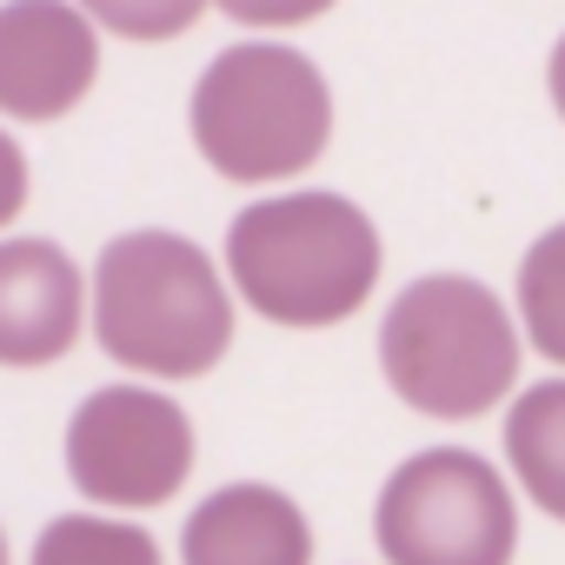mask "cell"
<instances>
[{
    "label": "cell",
    "instance_id": "obj_7",
    "mask_svg": "<svg viewBox=\"0 0 565 565\" xmlns=\"http://www.w3.org/2000/svg\"><path fill=\"white\" fill-rule=\"evenodd\" d=\"M100 81V34L74 0H8L0 8V114L61 120Z\"/></svg>",
    "mask_w": 565,
    "mask_h": 565
},
{
    "label": "cell",
    "instance_id": "obj_12",
    "mask_svg": "<svg viewBox=\"0 0 565 565\" xmlns=\"http://www.w3.org/2000/svg\"><path fill=\"white\" fill-rule=\"evenodd\" d=\"M519 327L539 360L565 366V220L545 226L519 259Z\"/></svg>",
    "mask_w": 565,
    "mask_h": 565
},
{
    "label": "cell",
    "instance_id": "obj_13",
    "mask_svg": "<svg viewBox=\"0 0 565 565\" xmlns=\"http://www.w3.org/2000/svg\"><path fill=\"white\" fill-rule=\"evenodd\" d=\"M74 8L94 21V34H120V41H180L200 28V14L213 0H74Z\"/></svg>",
    "mask_w": 565,
    "mask_h": 565
},
{
    "label": "cell",
    "instance_id": "obj_8",
    "mask_svg": "<svg viewBox=\"0 0 565 565\" xmlns=\"http://www.w3.org/2000/svg\"><path fill=\"white\" fill-rule=\"evenodd\" d=\"M87 327V287L67 246L28 233L0 239V366H54Z\"/></svg>",
    "mask_w": 565,
    "mask_h": 565
},
{
    "label": "cell",
    "instance_id": "obj_9",
    "mask_svg": "<svg viewBox=\"0 0 565 565\" xmlns=\"http://www.w3.org/2000/svg\"><path fill=\"white\" fill-rule=\"evenodd\" d=\"M180 565H313V525L279 486L239 479L186 512Z\"/></svg>",
    "mask_w": 565,
    "mask_h": 565
},
{
    "label": "cell",
    "instance_id": "obj_5",
    "mask_svg": "<svg viewBox=\"0 0 565 565\" xmlns=\"http://www.w3.org/2000/svg\"><path fill=\"white\" fill-rule=\"evenodd\" d=\"M373 539L386 565H512L519 505L492 459L426 446L380 486Z\"/></svg>",
    "mask_w": 565,
    "mask_h": 565
},
{
    "label": "cell",
    "instance_id": "obj_3",
    "mask_svg": "<svg viewBox=\"0 0 565 565\" xmlns=\"http://www.w3.org/2000/svg\"><path fill=\"white\" fill-rule=\"evenodd\" d=\"M193 147L220 180L266 186L307 173L333 140L327 74L279 41H239L193 81Z\"/></svg>",
    "mask_w": 565,
    "mask_h": 565
},
{
    "label": "cell",
    "instance_id": "obj_6",
    "mask_svg": "<svg viewBox=\"0 0 565 565\" xmlns=\"http://www.w3.org/2000/svg\"><path fill=\"white\" fill-rule=\"evenodd\" d=\"M193 472V419L153 386H100L67 419V479L94 505H167Z\"/></svg>",
    "mask_w": 565,
    "mask_h": 565
},
{
    "label": "cell",
    "instance_id": "obj_10",
    "mask_svg": "<svg viewBox=\"0 0 565 565\" xmlns=\"http://www.w3.org/2000/svg\"><path fill=\"white\" fill-rule=\"evenodd\" d=\"M505 459L525 499L565 525V380H539L505 413Z\"/></svg>",
    "mask_w": 565,
    "mask_h": 565
},
{
    "label": "cell",
    "instance_id": "obj_1",
    "mask_svg": "<svg viewBox=\"0 0 565 565\" xmlns=\"http://www.w3.org/2000/svg\"><path fill=\"white\" fill-rule=\"evenodd\" d=\"M94 340L147 380H200L233 347V294L213 253L186 233L140 226L94 259Z\"/></svg>",
    "mask_w": 565,
    "mask_h": 565
},
{
    "label": "cell",
    "instance_id": "obj_2",
    "mask_svg": "<svg viewBox=\"0 0 565 565\" xmlns=\"http://www.w3.org/2000/svg\"><path fill=\"white\" fill-rule=\"evenodd\" d=\"M380 226L347 193H279L253 200L226 226V273L239 300L273 327H340L380 287Z\"/></svg>",
    "mask_w": 565,
    "mask_h": 565
},
{
    "label": "cell",
    "instance_id": "obj_11",
    "mask_svg": "<svg viewBox=\"0 0 565 565\" xmlns=\"http://www.w3.org/2000/svg\"><path fill=\"white\" fill-rule=\"evenodd\" d=\"M34 565H160V539L107 512H61L41 525Z\"/></svg>",
    "mask_w": 565,
    "mask_h": 565
},
{
    "label": "cell",
    "instance_id": "obj_14",
    "mask_svg": "<svg viewBox=\"0 0 565 565\" xmlns=\"http://www.w3.org/2000/svg\"><path fill=\"white\" fill-rule=\"evenodd\" d=\"M213 8L226 21H239V28H307V21H320L333 8V0H213Z\"/></svg>",
    "mask_w": 565,
    "mask_h": 565
},
{
    "label": "cell",
    "instance_id": "obj_17",
    "mask_svg": "<svg viewBox=\"0 0 565 565\" xmlns=\"http://www.w3.org/2000/svg\"><path fill=\"white\" fill-rule=\"evenodd\" d=\"M0 565H8V532H0Z\"/></svg>",
    "mask_w": 565,
    "mask_h": 565
},
{
    "label": "cell",
    "instance_id": "obj_15",
    "mask_svg": "<svg viewBox=\"0 0 565 565\" xmlns=\"http://www.w3.org/2000/svg\"><path fill=\"white\" fill-rule=\"evenodd\" d=\"M21 206H28V153L14 147L8 127H0V226L21 220Z\"/></svg>",
    "mask_w": 565,
    "mask_h": 565
},
{
    "label": "cell",
    "instance_id": "obj_4",
    "mask_svg": "<svg viewBox=\"0 0 565 565\" xmlns=\"http://www.w3.org/2000/svg\"><path fill=\"white\" fill-rule=\"evenodd\" d=\"M380 373L426 419H479L519 386V327L486 279L426 273L380 320Z\"/></svg>",
    "mask_w": 565,
    "mask_h": 565
},
{
    "label": "cell",
    "instance_id": "obj_16",
    "mask_svg": "<svg viewBox=\"0 0 565 565\" xmlns=\"http://www.w3.org/2000/svg\"><path fill=\"white\" fill-rule=\"evenodd\" d=\"M545 87H552V107H558V120H565V34H558V47H552V67H545Z\"/></svg>",
    "mask_w": 565,
    "mask_h": 565
}]
</instances>
